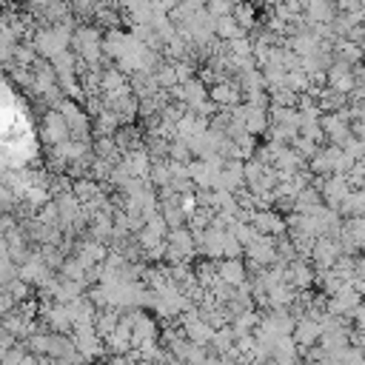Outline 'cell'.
Instances as JSON below:
<instances>
[{
	"label": "cell",
	"instance_id": "obj_1",
	"mask_svg": "<svg viewBox=\"0 0 365 365\" xmlns=\"http://www.w3.org/2000/svg\"><path fill=\"white\" fill-rule=\"evenodd\" d=\"M348 120H351V114L339 108V111H325V114L319 117V125H322V131H325L336 145H342V143L354 134V128H351Z\"/></svg>",
	"mask_w": 365,
	"mask_h": 365
},
{
	"label": "cell",
	"instance_id": "obj_2",
	"mask_svg": "<svg viewBox=\"0 0 365 365\" xmlns=\"http://www.w3.org/2000/svg\"><path fill=\"white\" fill-rule=\"evenodd\" d=\"M328 83H331V88H336V91H342V94H351V91H356V74L351 71V63H345V60H336L334 66H331V71H328Z\"/></svg>",
	"mask_w": 365,
	"mask_h": 365
},
{
	"label": "cell",
	"instance_id": "obj_3",
	"mask_svg": "<svg viewBox=\"0 0 365 365\" xmlns=\"http://www.w3.org/2000/svg\"><path fill=\"white\" fill-rule=\"evenodd\" d=\"M359 297H362V294H359L351 282H345L339 291H334V297H331V302H328V311L336 314V317H339V314H342V317H345V314H354V308L359 305Z\"/></svg>",
	"mask_w": 365,
	"mask_h": 365
},
{
	"label": "cell",
	"instance_id": "obj_4",
	"mask_svg": "<svg viewBox=\"0 0 365 365\" xmlns=\"http://www.w3.org/2000/svg\"><path fill=\"white\" fill-rule=\"evenodd\" d=\"M351 188H354V185L348 182V177H345V174H334L328 182H322V197L328 200V205H331V208H336V205L351 194Z\"/></svg>",
	"mask_w": 365,
	"mask_h": 365
},
{
	"label": "cell",
	"instance_id": "obj_5",
	"mask_svg": "<svg viewBox=\"0 0 365 365\" xmlns=\"http://www.w3.org/2000/svg\"><path fill=\"white\" fill-rule=\"evenodd\" d=\"M339 254H342V245L336 240H331V237H319L314 242V259H317L319 268H331L339 259Z\"/></svg>",
	"mask_w": 365,
	"mask_h": 365
},
{
	"label": "cell",
	"instance_id": "obj_6",
	"mask_svg": "<svg viewBox=\"0 0 365 365\" xmlns=\"http://www.w3.org/2000/svg\"><path fill=\"white\" fill-rule=\"evenodd\" d=\"M339 157H342V145H331L325 151H317L314 160H311V171H317V174H334Z\"/></svg>",
	"mask_w": 365,
	"mask_h": 365
},
{
	"label": "cell",
	"instance_id": "obj_7",
	"mask_svg": "<svg viewBox=\"0 0 365 365\" xmlns=\"http://www.w3.org/2000/svg\"><path fill=\"white\" fill-rule=\"evenodd\" d=\"M322 336V322L319 319H299L297 322V331H294V339H297V345H314L317 339Z\"/></svg>",
	"mask_w": 365,
	"mask_h": 365
},
{
	"label": "cell",
	"instance_id": "obj_8",
	"mask_svg": "<svg viewBox=\"0 0 365 365\" xmlns=\"http://www.w3.org/2000/svg\"><path fill=\"white\" fill-rule=\"evenodd\" d=\"M311 23H331L334 20V3L331 0H305L302 3Z\"/></svg>",
	"mask_w": 365,
	"mask_h": 365
},
{
	"label": "cell",
	"instance_id": "obj_9",
	"mask_svg": "<svg viewBox=\"0 0 365 365\" xmlns=\"http://www.w3.org/2000/svg\"><path fill=\"white\" fill-rule=\"evenodd\" d=\"M254 228H259L262 234H279L285 225H282V220L277 214L262 211V214H254Z\"/></svg>",
	"mask_w": 365,
	"mask_h": 365
},
{
	"label": "cell",
	"instance_id": "obj_10",
	"mask_svg": "<svg viewBox=\"0 0 365 365\" xmlns=\"http://www.w3.org/2000/svg\"><path fill=\"white\" fill-rule=\"evenodd\" d=\"M211 100H214V103H228V106H234V103L240 100V91H237V86H225V83H220V86H214Z\"/></svg>",
	"mask_w": 365,
	"mask_h": 365
},
{
	"label": "cell",
	"instance_id": "obj_11",
	"mask_svg": "<svg viewBox=\"0 0 365 365\" xmlns=\"http://www.w3.org/2000/svg\"><path fill=\"white\" fill-rule=\"evenodd\" d=\"M291 274H294V282H297V285L314 282V274H311V268H308L305 262H294V265H291Z\"/></svg>",
	"mask_w": 365,
	"mask_h": 365
},
{
	"label": "cell",
	"instance_id": "obj_12",
	"mask_svg": "<svg viewBox=\"0 0 365 365\" xmlns=\"http://www.w3.org/2000/svg\"><path fill=\"white\" fill-rule=\"evenodd\" d=\"M351 285L365 294V259H354V277H351Z\"/></svg>",
	"mask_w": 365,
	"mask_h": 365
},
{
	"label": "cell",
	"instance_id": "obj_13",
	"mask_svg": "<svg viewBox=\"0 0 365 365\" xmlns=\"http://www.w3.org/2000/svg\"><path fill=\"white\" fill-rule=\"evenodd\" d=\"M217 31H220L222 37H237V34H240V29H237L234 14H231V17H220V20H217Z\"/></svg>",
	"mask_w": 365,
	"mask_h": 365
},
{
	"label": "cell",
	"instance_id": "obj_14",
	"mask_svg": "<svg viewBox=\"0 0 365 365\" xmlns=\"http://www.w3.org/2000/svg\"><path fill=\"white\" fill-rule=\"evenodd\" d=\"M220 271H222V279H228V282H242V265H240V262L231 259V262H225Z\"/></svg>",
	"mask_w": 365,
	"mask_h": 365
},
{
	"label": "cell",
	"instance_id": "obj_15",
	"mask_svg": "<svg viewBox=\"0 0 365 365\" xmlns=\"http://www.w3.org/2000/svg\"><path fill=\"white\" fill-rule=\"evenodd\" d=\"M234 20H237L240 26H245V29H248V26H251V20H254L251 6H245V3H242V6H237V9H234Z\"/></svg>",
	"mask_w": 365,
	"mask_h": 365
},
{
	"label": "cell",
	"instance_id": "obj_16",
	"mask_svg": "<svg viewBox=\"0 0 365 365\" xmlns=\"http://www.w3.org/2000/svg\"><path fill=\"white\" fill-rule=\"evenodd\" d=\"M354 319H356V328L365 334V305H362V302L354 308Z\"/></svg>",
	"mask_w": 365,
	"mask_h": 365
}]
</instances>
